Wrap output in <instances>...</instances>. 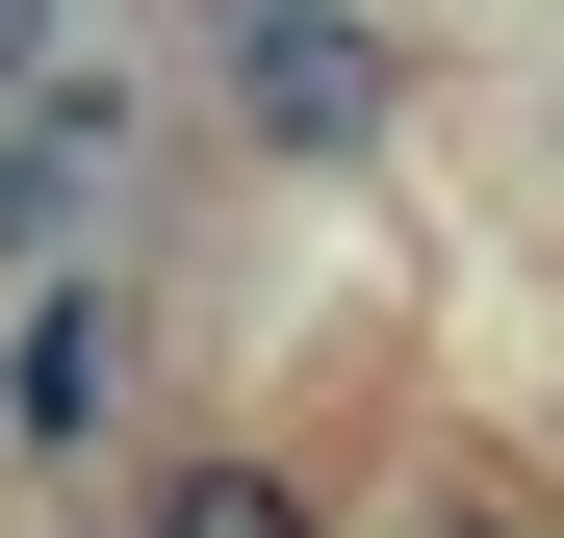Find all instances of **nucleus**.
<instances>
[{
	"label": "nucleus",
	"instance_id": "f257e3e1",
	"mask_svg": "<svg viewBox=\"0 0 564 538\" xmlns=\"http://www.w3.org/2000/svg\"><path fill=\"white\" fill-rule=\"evenodd\" d=\"M206 52H231V129H257V154H308V179H334V154H386V103H411V26H386V0H231Z\"/></svg>",
	"mask_w": 564,
	"mask_h": 538
},
{
	"label": "nucleus",
	"instance_id": "f03ea898",
	"mask_svg": "<svg viewBox=\"0 0 564 538\" xmlns=\"http://www.w3.org/2000/svg\"><path fill=\"white\" fill-rule=\"evenodd\" d=\"M104 436H129V283L26 256V308H0V487H77Z\"/></svg>",
	"mask_w": 564,
	"mask_h": 538
},
{
	"label": "nucleus",
	"instance_id": "7ed1b4c3",
	"mask_svg": "<svg viewBox=\"0 0 564 538\" xmlns=\"http://www.w3.org/2000/svg\"><path fill=\"white\" fill-rule=\"evenodd\" d=\"M129 538H334V487L282 462V436H180V462L129 487Z\"/></svg>",
	"mask_w": 564,
	"mask_h": 538
},
{
	"label": "nucleus",
	"instance_id": "20e7f679",
	"mask_svg": "<svg viewBox=\"0 0 564 538\" xmlns=\"http://www.w3.org/2000/svg\"><path fill=\"white\" fill-rule=\"evenodd\" d=\"M386 538H539V487H513V462H411V513H386Z\"/></svg>",
	"mask_w": 564,
	"mask_h": 538
},
{
	"label": "nucleus",
	"instance_id": "39448f33",
	"mask_svg": "<svg viewBox=\"0 0 564 538\" xmlns=\"http://www.w3.org/2000/svg\"><path fill=\"white\" fill-rule=\"evenodd\" d=\"M26 77H52V0H0V103H26Z\"/></svg>",
	"mask_w": 564,
	"mask_h": 538
}]
</instances>
